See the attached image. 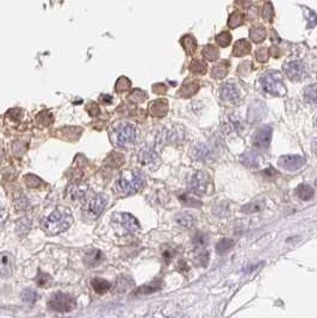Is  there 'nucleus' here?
<instances>
[{
    "mask_svg": "<svg viewBox=\"0 0 317 318\" xmlns=\"http://www.w3.org/2000/svg\"><path fill=\"white\" fill-rule=\"evenodd\" d=\"M73 223V216L71 211L65 207H59L50 216L43 219L42 222V228L43 230L49 235L60 234V232L65 231L72 225Z\"/></svg>",
    "mask_w": 317,
    "mask_h": 318,
    "instance_id": "obj_1",
    "label": "nucleus"
},
{
    "mask_svg": "<svg viewBox=\"0 0 317 318\" xmlns=\"http://www.w3.org/2000/svg\"><path fill=\"white\" fill-rule=\"evenodd\" d=\"M145 178L139 170H126L121 174L120 179L116 182V188L120 193L130 195L139 192L143 187Z\"/></svg>",
    "mask_w": 317,
    "mask_h": 318,
    "instance_id": "obj_2",
    "label": "nucleus"
},
{
    "mask_svg": "<svg viewBox=\"0 0 317 318\" xmlns=\"http://www.w3.org/2000/svg\"><path fill=\"white\" fill-rule=\"evenodd\" d=\"M137 139L136 128L130 123H120L115 125L112 129L111 141L116 147L121 148H129L132 147Z\"/></svg>",
    "mask_w": 317,
    "mask_h": 318,
    "instance_id": "obj_3",
    "label": "nucleus"
},
{
    "mask_svg": "<svg viewBox=\"0 0 317 318\" xmlns=\"http://www.w3.org/2000/svg\"><path fill=\"white\" fill-rule=\"evenodd\" d=\"M261 86L267 93L273 96H284L286 88L279 72H268L261 78Z\"/></svg>",
    "mask_w": 317,
    "mask_h": 318,
    "instance_id": "obj_4",
    "label": "nucleus"
},
{
    "mask_svg": "<svg viewBox=\"0 0 317 318\" xmlns=\"http://www.w3.org/2000/svg\"><path fill=\"white\" fill-rule=\"evenodd\" d=\"M49 308L54 311H59V313H69L73 309L75 308L77 303H75V299L71 297L69 295H66V293H55V295L51 297L49 303H48Z\"/></svg>",
    "mask_w": 317,
    "mask_h": 318,
    "instance_id": "obj_5",
    "label": "nucleus"
},
{
    "mask_svg": "<svg viewBox=\"0 0 317 318\" xmlns=\"http://www.w3.org/2000/svg\"><path fill=\"white\" fill-rule=\"evenodd\" d=\"M106 203H108V198L104 194H97L94 197L91 198L87 201L86 205L84 206V212L85 215L90 218H97L102 215V212L104 211Z\"/></svg>",
    "mask_w": 317,
    "mask_h": 318,
    "instance_id": "obj_6",
    "label": "nucleus"
},
{
    "mask_svg": "<svg viewBox=\"0 0 317 318\" xmlns=\"http://www.w3.org/2000/svg\"><path fill=\"white\" fill-rule=\"evenodd\" d=\"M304 163H306V159L301 155H283L278 160V166L282 169L289 170V172L301 169L304 166Z\"/></svg>",
    "mask_w": 317,
    "mask_h": 318,
    "instance_id": "obj_7",
    "label": "nucleus"
},
{
    "mask_svg": "<svg viewBox=\"0 0 317 318\" xmlns=\"http://www.w3.org/2000/svg\"><path fill=\"white\" fill-rule=\"evenodd\" d=\"M208 183H209V178L205 173L203 172H197L192 175V178L190 180V188L192 192L194 193H204L208 188Z\"/></svg>",
    "mask_w": 317,
    "mask_h": 318,
    "instance_id": "obj_8",
    "label": "nucleus"
},
{
    "mask_svg": "<svg viewBox=\"0 0 317 318\" xmlns=\"http://www.w3.org/2000/svg\"><path fill=\"white\" fill-rule=\"evenodd\" d=\"M115 221L121 225L124 230L130 232V234H134V232L140 230V224L137 222V219L135 217L129 215V213H120V215L116 216Z\"/></svg>",
    "mask_w": 317,
    "mask_h": 318,
    "instance_id": "obj_9",
    "label": "nucleus"
},
{
    "mask_svg": "<svg viewBox=\"0 0 317 318\" xmlns=\"http://www.w3.org/2000/svg\"><path fill=\"white\" fill-rule=\"evenodd\" d=\"M271 136H272V128L265 125V127L260 128L257 133H255L254 139H253V143L255 147L260 149H266L268 148L271 142Z\"/></svg>",
    "mask_w": 317,
    "mask_h": 318,
    "instance_id": "obj_10",
    "label": "nucleus"
},
{
    "mask_svg": "<svg viewBox=\"0 0 317 318\" xmlns=\"http://www.w3.org/2000/svg\"><path fill=\"white\" fill-rule=\"evenodd\" d=\"M221 98L224 100V102L231 103V104H237L240 102V93L239 90H237L236 86L234 84H230V82H227L223 86L221 87Z\"/></svg>",
    "mask_w": 317,
    "mask_h": 318,
    "instance_id": "obj_11",
    "label": "nucleus"
},
{
    "mask_svg": "<svg viewBox=\"0 0 317 318\" xmlns=\"http://www.w3.org/2000/svg\"><path fill=\"white\" fill-rule=\"evenodd\" d=\"M13 273V258L8 253H0V278H10Z\"/></svg>",
    "mask_w": 317,
    "mask_h": 318,
    "instance_id": "obj_12",
    "label": "nucleus"
},
{
    "mask_svg": "<svg viewBox=\"0 0 317 318\" xmlns=\"http://www.w3.org/2000/svg\"><path fill=\"white\" fill-rule=\"evenodd\" d=\"M284 72L291 80L297 81L303 76L304 67L300 61H291V62H288L284 65Z\"/></svg>",
    "mask_w": 317,
    "mask_h": 318,
    "instance_id": "obj_13",
    "label": "nucleus"
},
{
    "mask_svg": "<svg viewBox=\"0 0 317 318\" xmlns=\"http://www.w3.org/2000/svg\"><path fill=\"white\" fill-rule=\"evenodd\" d=\"M139 160L143 164V166H147L148 168H151V169L157 168L158 163V159L157 153H155L154 151H152V149H149V148H146V149H143V151L140 152Z\"/></svg>",
    "mask_w": 317,
    "mask_h": 318,
    "instance_id": "obj_14",
    "label": "nucleus"
},
{
    "mask_svg": "<svg viewBox=\"0 0 317 318\" xmlns=\"http://www.w3.org/2000/svg\"><path fill=\"white\" fill-rule=\"evenodd\" d=\"M149 111L154 117L161 118L166 116L167 111H168V105H167V102H164V100H157V102H153L149 105Z\"/></svg>",
    "mask_w": 317,
    "mask_h": 318,
    "instance_id": "obj_15",
    "label": "nucleus"
},
{
    "mask_svg": "<svg viewBox=\"0 0 317 318\" xmlns=\"http://www.w3.org/2000/svg\"><path fill=\"white\" fill-rule=\"evenodd\" d=\"M296 193H297L300 199L307 201L313 199L315 192H314V188L312 186L307 185V183H301V185L296 188Z\"/></svg>",
    "mask_w": 317,
    "mask_h": 318,
    "instance_id": "obj_16",
    "label": "nucleus"
},
{
    "mask_svg": "<svg viewBox=\"0 0 317 318\" xmlns=\"http://www.w3.org/2000/svg\"><path fill=\"white\" fill-rule=\"evenodd\" d=\"M241 161L247 167H258L259 163H260V158H259L257 153L248 152L241 157Z\"/></svg>",
    "mask_w": 317,
    "mask_h": 318,
    "instance_id": "obj_17",
    "label": "nucleus"
},
{
    "mask_svg": "<svg viewBox=\"0 0 317 318\" xmlns=\"http://www.w3.org/2000/svg\"><path fill=\"white\" fill-rule=\"evenodd\" d=\"M198 88H199V84L197 81H188L186 84L182 85L180 90V96L185 98H190L193 94L197 93Z\"/></svg>",
    "mask_w": 317,
    "mask_h": 318,
    "instance_id": "obj_18",
    "label": "nucleus"
},
{
    "mask_svg": "<svg viewBox=\"0 0 317 318\" xmlns=\"http://www.w3.org/2000/svg\"><path fill=\"white\" fill-rule=\"evenodd\" d=\"M161 287H162V283L160 280H155L153 283L148 284V285L140 287L136 291V295H149V293L157 292L158 290H161Z\"/></svg>",
    "mask_w": 317,
    "mask_h": 318,
    "instance_id": "obj_19",
    "label": "nucleus"
},
{
    "mask_svg": "<svg viewBox=\"0 0 317 318\" xmlns=\"http://www.w3.org/2000/svg\"><path fill=\"white\" fill-rule=\"evenodd\" d=\"M92 287L97 293L103 295V293H106L109 291L110 287H111V284L108 280L100 279V278H94L92 280Z\"/></svg>",
    "mask_w": 317,
    "mask_h": 318,
    "instance_id": "obj_20",
    "label": "nucleus"
},
{
    "mask_svg": "<svg viewBox=\"0 0 317 318\" xmlns=\"http://www.w3.org/2000/svg\"><path fill=\"white\" fill-rule=\"evenodd\" d=\"M304 99L312 105H317V86L310 85L304 91Z\"/></svg>",
    "mask_w": 317,
    "mask_h": 318,
    "instance_id": "obj_21",
    "label": "nucleus"
},
{
    "mask_svg": "<svg viewBox=\"0 0 317 318\" xmlns=\"http://www.w3.org/2000/svg\"><path fill=\"white\" fill-rule=\"evenodd\" d=\"M234 247V241L230 238H223L216 246V252L218 254H227Z\"/></svg>",
    "mask_w": 317,
    "mask_h": 318,
    "instance_id": "obj_22",
    "label": "nucleus"
},
{
    "mask_svg": "<svg viewBox=\"0 0 317 318\" xmlns=\"http://www.w3.org/2000/svg\"><path fill=\"white\" fill-rule=\"evenodd\" d=\"M264 207H265L264 201H253V203L245 205V206H243L241 210H242L245 213H257L259 212V211L263 210Z\"/></svg>",
    "mask_w": 317,
    "mask_h": 318,
    "instance_id": "obj_23",
    "label": "nucleus"
},
{
    "mask_svg": "<svg viewBox=\"0 0 317 318\" xmlns=\"http://www.w3.org/2000/svg\"><path fill=\"white\" fill-rule=\"evenodd\" d=\"M251 50V45L248 44L247 41H239L234 47V55L236 56H242V55H246L249 53Z\"/></svg>",
    "mask_w": 317,
    "mask_h": 318,
    "instance_id": "obj_24",
    "label": "nucleus"
},
{
    "mask_svg": "<svg viewBox=\"0 0 317 318\" xmlns=\"http://www.w3.org/2000/svg\"><path fill=\"white\" fill-rule=\"evenodd\" d=\"M197 159L199 160H206V159L211 158V149L206 146H199L196 149V153H194Z\"/></svg>",
    "mask_w": 317,
    "mask_h": 318,
    "instance_id": "obj_25",
    "label": "nucleus"
},
{
    "mask_svg": "<svg viewBox=\"0 0 317 318\" xmlns=\"http://www.w3.org/2000/svg\"><path fill=\"white\" fill-rule=\"evenodd\" d=\"M176 222L184 227H192L194 224V218L188 213H180L176 216Z\"/></svg>",
    "mask_w": 317,
    "mask_h": 318,
    "instance_id": "obj_26",
    "label": "nucleus"
},
{
    "mask_svg": "<svg viewBox=\"0 0 317 318\" xmlns=\"http://www.w3.org/2000/svg\"><path fill=\"white\" fill-rule=\"evenodd\" d=\"M38 296L33 290H24L22 293V299L25 303H29V304H33L36 301H37Z\"/></svg>",
    "mask_w": 317,
    "mask_h": 318,
    "instance_id": "obj_27",
    "label": "nucleus"
},
{
    "mask_svg": "<svg viewBox=\"0 0 317 318\" xmlns=\"http://www.w3.org/2000/svg\"><path fill=\"white\" fill-rule=\"evenodd\" d=\"M206 63H204L203 61L199 60H194L193 62L191 63V70L194 73H199V74H205L206 73Z\"/></svg>",
    "mask_w": 317,
    "mask_h": 318,
    "instance_id": "obj_28",
    "label": "nucleus"
},
{
    "mask_svg": "<svg viewBox=\"0 0 317 318\" xmlns=\"http://www.w3.org/2000/svg\"><path fill=\"white\" fill-rule=\"evenodd\" d=\"M203 55L205 59H208L210 61H215L218 57V50L215 47L209 45V47H206L205 49H204Z\"/></svg>",
    "mask_w": 317,
    "mask_h": 318,
    "instance_id": "obj_29",
    "label": "nucleus"
},
{
    "mask_svg": "<svg viewBox=\"0 0 317 318\" xmlns=\"http://www.w3.org/2000/svg\"><path fill=\"white\" fill-rule=\"evenodd\" d=\"M227 73H228L227 67L223 66V65H218L212 69L211 75L215 79H222V78H224L225 75H227Z\"/></svg>",
    "mask_w": 317,
    "mask_h": 318,
    "instance_id": "obj_30",
    "label": "nucleus"
},
{
    "mask_svg": "<svg viewBox=\"0 0 317 318\" xmlns=\"http://www.w3.org/2000/svg\"><path fill=\"white\" fill-rule=\"evenodd\" d=\"M130 81L128 80L127 78H121L120 80H118L117 85H116V91L117 92H123V91H127L130 88Z\"/></svg>",
    "mask_w": 317,
    "mask_h": 318,
    "instance_id": "obj_31",
    "label": "nucleus"
},
{
    "mask_svg": "<svg viewBox=\"0 0 317 318\" xmlns=\"http://www.w3.org/2000/svg\"><path fill=\"white\" fill-rule=\"evenodd\" d=\"M36 281H37V285L38 286H41V287L47 286V285H49V283H50V277L48 274L39 272V274H38V277H37V280H36Z\"/></svg>",
    "mask_w": 317,
    "mask_h": 318,
    "instance_id": "obj_32",
    "label": "nucleus"
},
{
    "mask_svg": "<svg viewBox=\"0 0 317 318\" xmlns=\"http://www.w3.org/2000/svg\"><path fill=\"white\" fill-rule=\"evenodd\" d=\"M25 181L29 187H37V186H39L38 183H42L41 179H38L37 176L35 175H27L25 178Z\"/></svg>",
    "mask_w": 317,
    "mask_h": 318,
    "instance_id": "obj_33",
    "label": "nucleus"
},
{
    "mask_svg": "<svg viewBox=\"0 0 317 318\" xmlns=\"http://www.w3.org/2000/svg\"><path fill=\"white\" fill-rule=\"evenodd\" d=\"M217 42L219 45H222V47H227V45H229L230 43V36L228 35L227 32H223L222 35H219L217 37Z\"/></svg>",
    "mask_w": 317,
    "mask_h": 318,
    "instance_id": "obj_34",
    "label": "nucleus"
},
{
    "mask_svg": "<svg viewBox=\"0 0 317 318\" xmlns=\"http://www.w3.org/2000/svg\"><path fill=\"white\" fill-rule=\"evenodd\" d=\"M197 259H198V261H199V264L205 267V266L208 265V261H209V253L205 252V250H204V252H200L199 256H198Z\"/></svg>",
    "mask_w": 317,
    "mask_h": 318,
    "instance_id": "obj_35",
    "label": "nucleus"
},
{
    "mask_svg": "<svg viewBox=\"0 0 317 318\" xmlns=\"http://www.w3.org/2000/svg\"><path fill=\"white\" fill-rule=\"evenodd\" d=\"M181 201L186 205H190V206H200V201L194 200L193 198H188L187 195H184V198H180Z\"/></svg>",
    "mask_w": 317,
    "mask_h": 318,
    "instance_id": "obj_36",
    "label": "nucleus"
},
{
    "mask_svg": "<svg viewBox=\"0 0 317 318\" xmlns=\"http://www.w3.org/2000/svg\"><path fill=\"white\" fill-rule=\"evenodd\" d=\"M194 242H196L198 246L204 247L206 244V242H208V236H206V235H204V234L197 235L196 238H194Z\"/></svg>",
    "mask_w": 317,
    "mask_h": 318,
    "instance_id": "obj_37",
    "label": "nucleus"
},
{
    "mask_svg": "<svg viewBox=\"0 0 317 318\" xmlns=\"http://www.w3.org/2000/svg\"><path fill=\"white\" fill-rule=\"evenodd\" d=\"M182 44H184L186 51H187L188 54L193 53L194 49H196V43H194L193 39H190V42H182Z\"/></svg>",
    "mask_w": 317,
    "mask_h": 318,
    "instance_id": "obj_38",
    "label": "nucleus"
},
{
    "mask_svg": "<svg viewBox=\"0 0 317 318\" xmlns=\"http://www.w3.org/2000/svg\"><path fill=\"white\" fill-rule=\"evenodd\" d=\"M314 152H315V154H316V157H317V142L315 143V145H314Z\"/></svg>",
    "mask_w": 317,
    "mask_h": 318,
    "instance_id": "obj_39",
    "label": "nucleus"
},
{
    "mask_svg": "<svg viewBox=\"0 0 317 318\" xmlns=\"http://www.w3.org/2000/svg\"><path fill=\"white\" fill-rule=\"evenodd\" d=\"M0 221H1V211H0Z\"/></svg>",
    "mask_w": 317,
    "mask_h": 318,
    "instance_id": "obj_40",
    "label": "nucleus"
},
{
    "mask_svg": "<svg viewBox=\"0 0 317 318\" xmlns=\"http://www.w3.org/2000/svg\"><path fill=\"white\" fill-rule=\"evenodd\" d=\"M316 185H317V179H316Z\"/></svg>",
    "mask_w": 317,
    "mask_h": 318,
    "instance_id": "obj_41",
    "label": "nucleus"
},
{
    "mask_svg": "<svg viewBox=\"0 0 317 318\" xmlns=\"http://www.w3.org/2000/svg\"><path fill=\"white\" fill-rule=\"evenodd\" d=\"M316 124H317V119H316Z\"/></svg>",
    "mask_w": 317,
    "mask_h": 318,
    "instance_id": "obj_42",
    "label": "nucleus"
}]
</instances>
